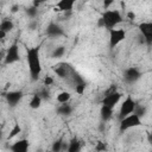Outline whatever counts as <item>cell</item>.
<instances>
[{
  "instance_id": "4",
  "label": "cell",
  "mask_w": 152,
  "mask_h": 152,
  "mask_svg": "<svg viewBox=\"0 0 152 152\" xmlns=\"http://www.w3.org/2000/svg\"><path fill=\"white\" fill-rule=\"evenodd\" d=\"M126 38V31L124 28H110L109 30V46L115 48Z\"/></svg>"
},
{
  "instance_id": "15",
  "label": "cell",
  "mask_w": 152,
  "mask_h": 152,
  "mask_svg": "<svg viewBox=\"0 0 152 152\" xmlns=\"http://www.w3.org/2000/svg\"><path fill=\"white\" fill-rule=\"evenodd\" d=\"M66 148H68L66 152H80L81 151V141L77 138H74L70 140Z\"/></svg>"
},
{
  "instance_id": "24",
  "label": "cell",
  "mask_w": 152,
  "mask_h": 152,
  "mask_svg": "<svg viewBox=\"0 0 152 152\" xmlns=\"http://www.w3.org/2000/svg\"><path fill=\"white\" fill-rule=\"evenodd\" d=\"M20 131H21V127H20L18 124H15V125L13 126V128L11 129L10 134H8V139H12V138H13V137H15L17 134H19V133H20Z\"/></svg>"
},
{
  "instance_id": "32",
  "label": "cell",
  "mask_w": 152,
  "mask_h": 152,
  "mask_svg": "<svg viewBox=\"0 0 152 152\" xmlns=\"http://www.w3.org/2000/svg\"><path fill=\"white\" fill-rule=\"evenodd\" d=\"M112 4H113V1H112V0H108V1H104V2H103V6H104V8H107V7L110 6Z\"/></svg>"
},
{
  "instance_id": "13",
  "label": "cell",
  "mask_w": 152,
  "mask_h": 152,
  "mask_svg": "<svg viewBox=\"0 0 152 152\" xmlns=\"http://www.w3.org/2000/svg\"><path fill=\"white\" fill-rule=\"evenodd\" d=\"M28 146H30V144L26 139H20L11 146V151L12 152H27Z\"/></svg>"
},
{
  "instance_id": "8",
  "label": "cell",
  "mask_w": 152,
  "mask_h": 152,
  "mask_svg": "<svg viewBox=\"0 0 152 152\" xmlns=\"http://www.w3.org/2000/svg\"><path fill=\"white\" fill-rule=\"evenodd\" d=\"M120 99H121V93H119L116 90V91H114L112 94L104 95V97L102 100V106H106V107L113 109L118 104V102L120 101Z\"/></svg>"
},
{
  "instance_id": "35",
  "label": "cell",
  "mask_w": 152,
  "mask_h": 152,
  "mask_svg": "<svg viewBox=\"0 0 152 152\" xmlns=\"http://www.w3.org/2000/svg\"><path fill=\"white\" fill-rule=\"evenodd\" d=\"M2 58H5V55H4V53H1V52H0V61H1V59H2Z\"/></svg>"
},
{
  "instance_id": "12",
  "label": "cell",
  "mask_w": 152,
  "mask_h": 152,
  "mask_svg": "<svg viewBox=\"0 0 152 152\" xmlns=\"http://www.w3.org/2000/svg\"><path fill=\"white\" fill-rule=\"evenodd\" d=\"M23 99V91L20 90H14V91H10L6 94V101L11 107H14L19 103V101Z\"/></svg>"
},
{
  "instance_id": "2",
  "label": "cell",
  "mask_w": 152,
  "mask_h": 152,
  "mask_svg": "<svg viewBox=\"0 0 152 152\" xmlns=\"http://www.w3.org/2000/svg\"><path fill=\"white\" fill-rule=\"evenodd\" d=\"M121 21H122V15L118 10H108L103 12L102 17L97 21V25L100 27H106L110 30V28H114Z\"/></svg>"
},
{
  "instance_id": "1",
  "label": "cell",
  "mask_w": 152,
  "mask_h": 152,
  "mask_svg": "<svg viewBox=\"0 0 152 152\" xmlns=\"http://www.w3.org/2000/svg\"><path fill=\"white\" fill-rule=\"evenodd\" d=\"M27 58V64L31 74V78L33 81H37L39 78V75L42 72V63H40V57H39V46L30 48L26 53Z\"/></svg>"
},
{
  "instance_id": "33",
  "label": "cell",
  "mask_w": 152,
  "mask_h": 152,
  "mask_svg": "<svg viewBox=\"0 0 152 152\" xmlns=\"http://www.w3.org/2000/svg\"><path fill=\"white\" fill-rule=\"evenodd\" d=\"M36 26H37V21H32V23L28 25V27H30L31 30H34V28H36Z\"/></svg>"
},
{
  "instance_id": "34",
  "label": "cell",
  "mask_w": 152,
  "mask_h": 152,
  "mask_svg": "<svg viewBox=\"0 0 152 152\" xmlns=\"http://www.w3.org/2000/svg\"><path fill=\"white\" fill-rule=\"evenodd\" d=\"M5 36H6V33H5V32H2V31H0V39H4V38H5Z\"/></svg>"
},
{
  "instance_id": "26",
  "label": "cell",
  "mask_w": 152,
  "mask_h": 152,
  "mask_svg": "<svg viewBox=\"0 0 152 152\" xmlns=\"http://www.w3.org/2000/svg\"><path fill=\"white\" fill-rule=\"evenodd\" d=\"M37 94L39 95V97H40L42 100H48V99L50 97V94H49L48 89H42V90H39Z\"/></svg>"
},
{
  "instance_id": "30",
  "label": "cell",
  "mask_w": 152,
  "mask_h": 152,
  "mask_svg": "<svg viewBox=\"0 0 152 152\" xmlns=\"http://www.w3.org/2000/svg\"><path fill=\"white\" fill-rule=\"evenodd\" d=\"M18 10H19V5H18V4H14V5L12 6V8H11L12 13H15V12H17Z\"/></svg>"
},
{
  "instance_id": "21",
  "label": "cell",
  "mask_w": 152,
  "mask_h": 152,
  "mask_svg": "<svg viewBox=\"0 0 152 152\" xmlns=\"http://www.w3.org/2000/svg\"><path fill=\"white\" fill-rule=\"evenodd\" d=\"M64 52H65V48H64V46H57V48L52 51L51 57H52V58H59V57H62V56L64 55Z\"/></svg>"
},
{
  "instance_id": "16",
  "label": "cell",
  "mask_w": 152,
  "mask_h": 152,
  "mask_svg": "<svg viewBox=\"0 0 152 152\" xmlns=\"http://www.w3.org/2000/svg\"><path fill=\"white\" fill-rule=\"evenodd\" d=\"M57 113L61 115H70L72 113V106L69 103H62L57 108Z\"/></svg>"
},
{
  "instance_id": "28",
  "label": "cell",
  "mask_w": 152,
  "mask_h": 152,
  "mask_svg": "<svg viewBox=\"0 0 152 152\" xmlns=\"http://www.w3.org/2000/svg\"><path fill=\"white\" fill-rule=\"evenodd\" d=\"M86 87H87V83H83V84H78V86H76V87H75V90H76V93H77V94L82 95V94L84 93V89H86Z\"/></svg>"
},
{
  "instance_id": "9",
  "label": "cell",
  "mask_w": 152,
  "mask_h": 152,
  "mask_svg": "<svg viewBox=\"0 0 152 152\" xmlns=\"http://www.w3.org/2000/svg\"><path fill=\"white\" fill-rule=\"evenodd\" d=\"M140 77H141V72L139 71V69L133 68V66L126 69L125 72H124V80H125V82H127V83H134V82H137Z\"/></svg>"
},
{
  "instance_id": "11",
  "label": "cell",
  "mask_w": 152,
  "mask_h": 152,
  "mask_svg": "<svg viewBox=\"0 0 152 152\" xmlns=\"http://www.w3.org/2000/svg\"><path fill=\"white\" fill-rule=\"evenodd\" d=\"M46 34L51 38H57V37H61L64 34V31L62 28V26H59L58 24L56 23H50L46 27Z\"/></svg>"
},
{
  "instance_id": "23",
  "label": "cell",
  "mask_w": 152,
  "mask_h": 152,
  "mask_svg": "<svg viewBox=\"0 0 152 152\" xmlns=\"http://www.w3.org/2000/svg\"><path fill=\"white\" fill-rule=\"evenodd\" d=\"M63 140L62 139H58V140H56L53 144H52V147H51V150H52V152H61L62 150H63Z\"/></svg>"
},
{
  "instance_id": "5",
  "label": "cell",
  "mask_w": 152,
  "mask_h": 152,
  "mask_svg": "<svg viewBox=\"0 0 152 152\" xmlns=\"http://www.w3.org/2000/svg\"><path fill=\"white\" fill-rule=\"evenodd\" d=\"M140 125H141L140 118L132 113V114L127 115L126 118H124L122 120H120V131L122 132V131H126L128 128L137 127V126H140Z\"/></svg>"
},
{
  "instance_id": "36",
  "label": "cell",
  "mask_w": 152,
  "mask_h": 152,
  "mask_svg": "<svg viewBox=\"0 0 152 152\" xmlns=\"http://www.w3.org/2000/svg\"><path fill=\"white\" fill-rule=\"evenodd\" d=\"M1 138H2V133L0 132V139H1Z\"/></svg>"
},
{
  "instance_id": "31",
  "label": "cell",
  "mask_w": 152,
  "mask_h": 152,
  "mask_svg": "<svg viewBox=\"0 0 152 152\" xmlns=\"http://www.w3.org/2000/svg\"><path fill=\"white\" fill-rule=\"evenodd\" d=\"M127 17H128V19H131V20H133V19L135 18V14H134L133 12H128V13H127Z\"/></svg>"
},
{
  "instance_id": "10",
  "label": "cell",
  "mask_w": 152,
  "mask_h": 152,
  "mask_svg": "<svg viewBox=\"0 0 152 152\" xmlns=\"http://www.w3.org/2000/svg\"><path fill=\"white\" fill-rule=\"evenodd\" d=\"M53 71L57 74L58 77L65 78V77H68V76L71 75V72L74 71V69L68 63H59L58 65H55L53 66Z\"/></svg>"
},
{
  "instance_id": "17",
  "label": "cell",
  "mask_w": 152,
  "mask_h": 152,
  "mask_svg": "<svg viewBox=\"0 0 152 152\" xmlns=\"http://www.w3.org/2000/svg\"><path fill=\"white\" fill-rule=\"evenodd\" d=\"M13 27H14V24H13V21L10 20V19H5V20H2V21L0 23V31H2V32H5V33L12 31Z\"/></svg>"
},
{
  "instance_id": "22",
  "label": "cell",
  "mask_w": 152,
  "mask_h": 152,
  "mask_svg": "<svg viewBox=\"0 0 152 152\" xmlns=\"http://www.w3.org/2000/svg\"><path fill=\"white\" fill-rule=\"evenodd\" d=\"M133 114H135L137 116L141 118V116H144V115L146 114V108H145L144 106L135 104V108H134V110H133Z\"/></svg>"
},
{
  "instance_id": "27",
  "label": "cell",
  "mask_w": 152,
  "mask_h": 152,
  "mask_svg": "<svg viewBox=\"0 0 152 152\" xmlns=\"http://www.w3.org/2000/svg\"><path fill=\"white\" fill-rule=\"evenodd\" d=\"M106 148H107V145H106V142H103V141H97V142H96L95 150H96L97 152H102V151H104Z\"/></svg>"
},
{
  "instance_id": "18",
  "label": "cell",
  "mask_w": 152,
  "mask_h": 152,
  "mask_svg": "<svg viewBox=\"0 0 152 152\" xmlns=\"http://www.w3.org/2000/svg\"><path fill=\"white\" fill-rule=\"evenodd\" d=\"M112 114H113V109L106 107V106H102L101 109H100V116L102 119V121H107L112 118Z\"/></svg>"
},
{
  "instance_id": "25",
  "label": "cell",
  "mask_w": 152,
  "mask_h": 152,
  "mask_svg": "<svg viewBox=\"0 0 152 152\" xmlns=\"http://www.w3.org/2000/svg\"><path fill=\"white\" fill-rule=\"evenodd\" d=\"M26 14H27L30 18H34V17H37V14H38V8H34L33 6H31V7L26 8Z\"/></svg>"
},
{
  "instance_id": "14",
  "label": "cell",
  "mask_w": 152,
  "mask_h": 152,
  "mask_svg": "<svg viewBox=\"0 0 152 152\" xmlns=\"http://www.w3.org/2000/svg\"><path fill=\"white\" fill-rule=\"evenodd\" d=\"M74 4H75L74 0H61L57 2V8L61 12H71Z\"/></svg>"
},
{
  "instance_id": "20",
  "label": "cell",
  "mask_w": 152,
  "mask_h": 152,
  "mask_svg": "<svg viewBox=\"0 0 152 152\" xmlns=\"http://www.w3.org/2000/svg\"><path fill=\"white\" fill-rule=\"evenodd\" d=\"M70 97H71V95H70V93H68V91H62V93H59L58 95H57V101L62 104V103H68V101L70 100Z\"/></svg>"
},
{
  "instance_id": "7",
  "label": "cell",
  "mask_w": 152,
  "mask_h": 152,
  "mask_svg": "<svg viewBox=\"0 0 152 152\" xmlns=\"http://www.w3.org/2000/svg\"><path fill=\"white\" fill-rule=\"evenodd\" d=\"M138 27H139L140 34L145 40V44L150 46L152 44V23H141L139 24Z\"/></svg>"
},
{
  "instance_id": "3",
  "label": "cell",
  "mask_w": 152,
  "mask_h": 152,
  "mask_svg": "<svg viewBox=\"0 0 152 152\" xmlns=\"http://www.w3.org/2000/svg\"><path fill=\"white\" fill-rule=\"evenodd\" d=\"M135 104H137V102L128 95L125 100H124V102H122V104H121V107H120V112H119V119L120 120H122L124 118H126L127 115H129V114H132L133 113V110H134V108H135Z\"/></svg>"
},
{
  "instance_id": "19",
  "label": "cell",
  "mask_w": 152,
  "mask_h": 152,
  "mask_svg": "<svg viewBox=\"0 0 152 152\" xmlns=\"http://www.w3.org/2000/svg\"><path fill=\"white\" fill-rule=\"evenodd\" d=\"M40 103H42V99L39 97L38 94H34V95L32 96L31 101H30V107H31L32 109H37V108L40 107Z\"/></svg>"
},
{
  "instance_id": "29",
  "label": "cell",
  "mask_w": 152,
  "mask_h": 152,
  "mask_svg": "<svg viewBox=\"0 0 152 152\" xmlns=\"http://www.w3.org/2000/svg\"><path fill=\"white\" fill-rule=\"evenodd\" d=\"M53 83V78L51 76H46L44 78V86H51Z\"/></svg>"
},
{
  "instance_id": "6",
  "label": "cell",
  "mask_w": 152,
  "mask_h": 152,
  "mask_svg": "<svg viewBox=\"0 0 152 152\" xmlns=\"http://www.w3.org/2000/svg\"><path fill=\"white\" fill-rule=\"evenodd\" d=\"M19 59H20L19 46H18L17 43H14V44H12V45L7 49V51H6V53H5L4 62H5V64H12V63L18 62Z\"/></svg>"
}]
</instances>
